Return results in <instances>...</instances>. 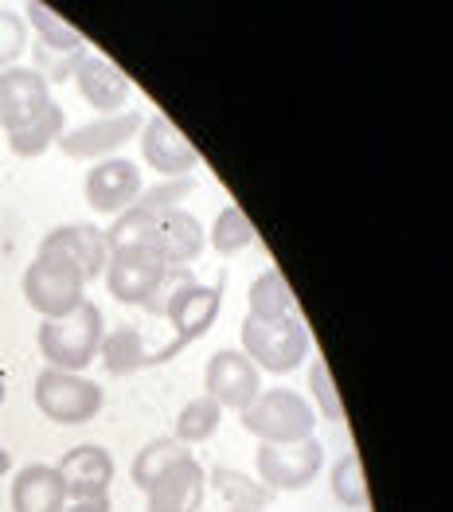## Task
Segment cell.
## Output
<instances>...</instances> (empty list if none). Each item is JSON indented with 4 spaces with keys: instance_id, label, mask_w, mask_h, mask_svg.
<instances>
[{
    "instance_id": "19",
    "label": "cell",
    "mask_w": 453,
    "mask_h": 512,
    "mask_svg": "<svg viewBox=\"0 0 453 512\" xmlns=\"http://www.w3.org/2000/svg\"><path fill=\"white\" fill-rule=\"evenodd\" d=\"M67 509V489L55 466L32 462L12 477V512H63Z\"/></svg>"
},
{
    "instance_id": "25",
    "label": "cell",
    "mask_w": 453,
    "mask_h": 512,
    "mask_svg": "<svg viewBox=\"0 0 453 512\" xmlns=\"http://www.w3.org/2000/svg\"><path fill=\"white\" fill-rule=\"evenodd\" d=\"M184 454H192V450L180 446L176 438H153V442H145V446L133 454V466H129L133 485H137L141 493H149V489L157 485V477H161L168 466H176Z\"/></svg>"
},
{
    "instance_id": "26",
    "label": "cell",
    "mask_w": 453,
    "mask_h": 512,
    "mask_svg": "<svg viewBox=\"0 0 453 512\" xmlns=\"http://www.w3.org/2000/svg\"><path fill=\"white\" fill-rule=\"evenodd\" d=\"M250 243H254V223H250L239 204H227L223 212L215 215L211 231H207V247L219 258H235L243 255Z\"/></svg>"
},
{
    "instance_id": "29",
    "label": "cell",
    "mask_w": 453,
    "mask_h": 512,
    "mask_svg": "<svg viewBox=\"0 0 453 512\" xmlns=\"http://www.w3.org/2000/svg\"><path fill=\"white\" fill-rule=\"evenodd\" d=\"M28 51V20L16 8H0V71L20 67Z\"/></svg>"
},
{
    "instance_id": "8",
    "label": "cell",
    "mask_w": 453,
    "mask_h": 512,
    "mask_svg": "<svg viewBox=\"0 0 453 512\" xmlns=\"http://www.w3.org/2000/svg\"><path fill=\"white\" fill-rule=\"evenodd\" d=\"M321 470H325V442L321 438L254 450V473L274 493H301L321 477Z\"/></svg>"
},
{
    "instance_id": "11",
    "label": "cell",
    "mask_w": 453,
    "mask_h": 512,
    "mask_svg": "<svg viewBox=\"0 0 453 512\" xmlns=\"http://www.w3.org/2000/svg\"><path fill=\"white\" fill-rule=\"evenodd\" d=\"M141 192H145L141 165L129 161V157H106V161L90 165V172H86V180H83L86 208L98 215H110V219H118L122 212H129Z\"/></svg>"
},
{
    "instance_id": "2",
    "label": "cell",
    "mask_w": 453,
    "mask_h": 512,
    "mask_svg": "<svg viewBox=\"0 0 453 512\" xmlns=\"http://www.w3.org/2000/svg\"><path fill=\"white\" fill-rule=\"evenodd\" d=\"M239 423L258 438V446H293L317 438V407L293 387H262Z\"/></svg>"
},
{
    "instance_id": "33",
    "label": "cell",
    "mask_w": 453,
    "mask_h": 512,
    "mask_svg": "<svg viewBox=\"0 0 453 512\" xmlns=\"http://www.w3.org/2000/svg\"><path fill=\"white\" fill-rule=\"evenodd\" d=\"M227 512H247V509H227Z\"/></svg>"
},
{
    "instance_id": "6",
    "label": "cell",
    "mask_w": 453,
    "mask_h": 512,
    "mask_svg": "<svg viewBox=\"0 0 453 512\" xmlns=\"http://www.w3.org/2000/svg\"><path fill=\"white\" fill-rule=\"evenodd\" d=\"M32 399H36L43 419L59 423V427L94 423L102 415V407H106L102 384H94L83 372H59V368H43L40 376H36Z\"/></svg>"
},
{
    "instance_id": "22",
    "label": "cell",
    "mask_w": 453,
    "mask_h": 512,
    "mask_svg": "<svg viewBox=\"0 0 453 512\" xmlns=\"http://www.w3.org/2000/svg\"><path fill=\"white\" fill-rule=\"evenodd\" d=\"M98 360L110 376H133L141 368H149V348H145V337L141 329L133 325H114L106 329L102 337V348H98Z\"/></svg>"
},
{
    "instance_id": "12",
    "label": "cell",
    "mask_w": 453,
    "mask_h": 512,
    "mask_svg": "<svg viewBox=\"0 0 453 512\" xmlns=\"http://www.w3.org/2000/svg\"><path fill=\"white\" fill-rule=\"evenodd\" d=\"M137 145H141V161L153 172H161V180H180V176H192L200 169V149L165 114L145 118Z\"/></svg>"
},
{
    "instance_id": "4",
    "label": "cell",
    "mask_w": 453,
    "mask_h": 512,
    "mask_svg": "<svg viewBox=\"0 0 453 512\" xmlns=\"http://www.w3.org/2000/svg\"><path fill=\"white\" fill-rule=\"evenodd\" d=\"M239 348L250 356V364L258 372L270 376H289L301 364H309L313 352V337L301 321V313L293 317H278V321H258V317H243L239 329Z\"/></svg>"
},
{
    "instance_id": "17",
    "label": "cell",
    "mask_w": 453,
    "mask_h": 512,
    "mask_svg": "<svg viewBox=\"0 0 453 512\" xmlns=\"http://www.w3.org/2000/svg\"><path fill=\"white\" fill-rule=\"evenodd\" d=\"M207 497V470L196 454H184L176 466H168L157 485L145 493V512H200Z\"/></svg>"
},
{
    "instance_id": "14",
    "label": "cell",
    "mask_w": 453,
    "mask_h": 512,
    "mask_svg": "<svg viewBox=\"0 0 453 512\" xmlns=\"http://www.w3.org/2000/svg\"><path fill=\"white\" fill-rule=\"evenodd\" d=\"M51 83L43 79L36 67H8L0 71V129L16 133L28 126L32 118H40L51 106Z\"/></svg>"
},
{
    "instance_id": "13",
    "label": "cell",
    "mask_w": 453,
    "mask_h": 512,
    "mask_svg": "<svg viewBox=\"0 0 453 512\" xmlns=\"http://www.w3.org/2000/svg\"><path fill=\"white\" fill-rule=\"evenodd\" d=\"M55 470L63 477V489H67V501H106L110 497V485H114V454L98 442H83V446H71Z\"/></svg>"
},
{
    "instance_id": "31",
    "label": "cell",
    "mask_w": 453,
    "mask_h": 512,
    "mask_svg": "<svg viewBox=\"0 0 453 512\" xmlns=\"http://www.w3.org/2000/svg\"><path fill=\"white\" fill-rule=\"evenodd\" d=\"M8 470H12V454L0 446V481H4V473H8Z\"/></svg>"
},
{
    "instance_id": "5",
    "label": "cell",
    "mask_w": 453,
    "mask_h": 512,
    "mask_svg": "<svg viewBox=\"0 0 453 512\" xmlns=\"http://www.w3.org/2000/svg\"><path fill=\"white\" fill-rule=\"evenodd\" d=\"M86 274L59 255H47V251H36V258L28 262L24 270V301L40 313V321H55V317H67L75 313L86 301Z\"/></svg>"
},
{
    "instance_id": "32",
    "label": "cell",
    "mask_w": 453,
    "mask_h": 512,
    "mask_svg": "<svg viewBox=\"0 0 453 512\" xmlns=\"http://www.w3.org/2000/svg\"><path fill=\"white\" fill-rule=\"evenodd\" d=\"M4 395H8V384H4V376H0V403H4Z\"/></svg>"
},
{
    "instance_id": "15",
    "label": "cell",
    "mask_w": 453,
    "mask_h": 512,
    "mask_svg": "<svg viewBox=\"0 0 453 512\" xmlns=\"http://www.w3.org/2000/svg\"><path fill=\"white\" fill-rule=\"evenodd\" d=\"M137 243L153 247L157 255L165 258V266H172V270H188L196 258L204 255L207 231H204V223L188 212V208H176V212H168L165 219H157Z\"/></svg>"
},
{
    "instance_id": "30",
    "label": "cell",
    "mask_w": 453,
    "mask_h": 512,
    "mask_svg": "<svg viewBox=\"0 0 453 512\" xmlns=\"http://www.w3.org/2000/svg\"><path fill=\"white\" fill-rule=\"evenodd\" d=\"M63 512H114V505H110V497L106 501H67Z\"/></svg>"
},
{
    "instance_id": "18",
    "label": "cell",
    "mask_w": 453,
    "mask_h": 512,
    "mask_svg": "<svg viewBox=\"0 0 453 512\" xmlns=\"http://www.w3.org/2000/svg\"><path fill=\"white\" fill-rule=\"evenodd\" d=\"M75 86H79L86 106L98 110V118L122 114L125 106H129V94H133V83H129V75H125L122 67L114 59H106V55H94V51L79 63Z\"/></svg>"
},
{
    "instance_id": "10",
    "label": "cell",
    "mask_w": 453,
    "mask_h": 512,
    "mask_svg": "<svg viewBox=\"0 0 453 512\" xmlns=\"http://www.w3.org/2000/svg\"><path fill=\"white\" fill-rule=\"evenodd\" d=\"M204 395H211L223 411L243 415L262 395V372L250 364L243 348H219V352H211L204 368Z\"/></svg>"
},
{
    "instance_id": "7",
    "label": "cell",
    "mask_w": 453,
    "mask_h": 512,
    "mask_svg": "<svg viewBox=\"0 0 453 512\" xmlns=\"http://www.w3.org/2000/svg\"><path fill=\"white\" fill-rule=\"evenodd\" d=\"M172 266L145 243H122L110 247V262H106V290L110 298L122 305H153L165 290Z\"/></svg>"
},
{
    "instance_id": "20",
    "label": "cell",
    "mask_w": 453,
    "mask_h": 512,
    "mask_svg": "<svg viewBox=\"0 0 453 512\" xmlns=\"http://www.w3.org/2000/svg\"><path fill=\"white\" fill-rule=\"evenodd\" d=\"M293 313H297V298L289 290L286 274L278 266H266L247 290V317L278 321V317H293Z\"/></svg>"
},
{
    "instance_id": "24",
    "label": "cell",
    "mask_w": 453,
    "mask_h": 512,
    "mask_svg": "<svg viewBox=\"0 0 453 512\" xmlns=\"http://www.w3.org/2000/svg\"><path fill=\"white\" fill-rule=\"evenodd\" d=\"M223 407L211 399V395H192L184 407H180V415H176V427H172V438L180 442V446H200L207 438H215V430L223 427Z\"/></svg>"
},
{
    "instance_id": "21",
    "label": "cell",
    "mask_w": 453,
    "mask_h": 512,
    "mask_svg": "<svg viewBox=\"0 0 453 512\" xmlns=\"http://www.w3.org/2000/svg\"><path fill=\"white\" fill-rule=\"evenodd\" d=\"M207 485L227 501V509H247V512H262L274 505V489H266L258 477H250L243 470H231V466H215L207 473Z\"/></svg>"
},
{
    "instance_id": "1",
    "label": "cell",
    "mask_w": 453,
    "mask_h": 512,
    "mask_svg": "<svg viewBox=\"0 0 453 512\" xmlns=\"http://www.w3.org/2000/svg\"><path fill=\"white\" fill-rule=\"evenodd\" d=\"M149 309L165 313V321L172 325V341L165 348H157V352H149V364H165L180 348H188L192 341H200L215 329L219 309H223V286L219 282L200 286V282H192L188 270H172L161 298L153 301Z\"/></svg>"
},
{
    "instance_id": "3",
    "label": "cell",
    "mask_w": 453,
    "mask_h": 512,
    "mask_svg": "<svg viewBox=\"0 0 453 512\" xmlns=\"http://www.w3.org/2000/svg\"><path fill=\"white\" fill-rule=\"evenodd\" d=\"M106 337V317L94 301L86 298L75 313L55 317V321H40V356L47 360V368L59 372H86L98 360V348Z\"/></svg>"
},
{
    "instance_id": "27",
    "label": "cell",
    "mask_w": 453,
    "mask_h": 512,
    "mask_svg": "<svg viewBox=\"0 0 453 512\" xmlns=\"http://www.w3.org/2000/svg\"><path fill=\"white\" fill-rule=\"evenodd\" d=\"M329 489L344 509H364V505H368V473H364L360 454H340V458L332 462Z\"/></svg>"
},
{
    "instance_id": "23",
    "label": "cell",
    "mask_w": 453,
    "mask_h": 512,
    "mask_svg": "<svg viewBox=\"0 0 453 512\" xmlns=\"http://www.w3.org/2000/svg\"><path fill=\"white\" fill-rule=\"evenodd\" d=\"M63 133H67V110L59 102H51L40 118H32L28 126H20L16 133H4V137H8V149L16 157L32 161V157H43L51 145H59Z\"/></svg>"
},
{
    "instance_id": "9",
    "label": "cell",
    "mask_w": 453,
    "mask_h": 512,
    "mask_svg": "<svg viewBox=\"0 0 453 512\" xmlns=\"http://www.w3.org/2000/svg\"><path fill=\"white\" fill-rule=\"evenodd\" d=\"M145 126V114L141 110H122V114H106V118H94L83 126L67 129L59 137V153L67 161H106V157H118V149L137 141V133Z\"/></svg>"
},
{
    "instance_id": "28",
    "label": "cell",
    "mask_w": 453,
    "mask_h": 512,
    "mask_svg": "<svg viewBox=\"0 0 453 512\" xmlns=\"http://www.w3.org/2000/svg\"><path fill=\"white\" fill-rule=\"evenodd\" d=\"M309 391H313V407L317 415H325L329 423H344V403L332 380V368L325 360H309Z\"/></svg>"
},
{
    "instance_id": "16",
    "label": "cell",
    "mask_w": 453,
    "mask_h": 512,
    "mask_svg": "<svg viewBox=\"0 0 453 512\" xmlns=\"http://www.w3.org/2000/svg\"><path fill=\"white\" fill-rule=\"evenodd\" d=\"M40 251L75 262L86 274V282H94V278L106 274L110 239H106V231L94 227V223H59V227H51L40 239Z\"/></svg>"
}]
</instances>
